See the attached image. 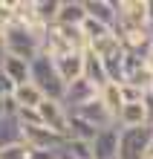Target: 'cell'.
Returning <instances> with one entry per match:
<instances>
[{"label": "cell", "mask_w": 153, "mask_h": 159, "mask_svg": "<svg viewBox=\"0 0 153 159\" xmlns=\"http://www.w3.org/2000/svg\"><path fill=\"white\" fill-rule=\"evenodd\" d=\"M3 43H6L9 55L32 61V58H38L43 52V32L32 29V26H23V23H12L6 29V35H3Z\"/></svg>", "instance_id": "obj_1"}, {"label": "cell", "mask_w": 153, "mask_h": 159, "mask_svg": "<svg viewBox=\"0 0 153 159\" xmlns=\"http://www.w3.org/2000/svg\"><path fill=\"white\" fill-rule=\"evenodd\" d=\"M32 84L43 93L46 98L52 101H64V90L66 84L58 75V67H55V58H49L46 52H41L38 58H32Z\"/></svg>", "instance_id": "obj_2"}, {"label": "cell", "mask_w": 153, "mask_h": 159, "mask_svg": "<svg viewBox=\"0 0 153 159\" xmlns=\"http://www.w3.org/2000/svg\"><path fill=\"white\" fill-rule=\"evenodd\" d=\"M119 35L150 32L147 29V0H119Z\"/></svg>", "instance_id": "obj_3"}, {"label": "cell", "mask_w": 153, "mask_h": 159, "mask_svg": "<svg viewBox=\"0 0 153 159\" xmlns=\"http://www.w3.org/2000/svg\"><path fill=\"white\" fill-rule=\"evenodd\" d=\"M23 142L41 153H55L66 145V136L55 133V130L43 127V125H23Z\"/></svg>", "instance_id": "obj_4"}, {"label": "cell", "mask_w": 153, "mask_h": 159, "mask_svg": "<svg viewBox=\"0 0 153 159\" xmlns=\"http://www.w3.org/2000/svg\"><path fill=\"white\" fill-rule=\"evenodd\" d=\"M150 133H153V127L121 130V139H119V159H147Z\"/></svg>", "instance_id": "obj_5"}, {"label": "cell", "mask_w": 153, "mask_h": 159, "mask_svg": "<svg viewBox=\"0 0 153 159\" xmlns=\"http://www.w3.org/2000/svg\"><path fill=\"white\" fill-rule=\"evenodd\" d=\"M38 116H41V125L55 130V133L66 136V130H70V110L64 107V101H52L46 98L41 107H38Z\"/></svg>", "instance_id": "obj_6"}, {"label": "cell", "mask_w": 153, "mask_h": 159, "mask_svg": "<svg viewBox=\"0 0 153 159\" xmlns=\"http://www.w3.org/2000/svg\"><path fill=\"white\" fill-rule=\"evenodd\" d=\"M70 113H78L84 121H90L95 130H107V127H113V125H119L116 116H113L110 110L104 107L101 98H92L90 104H84V107H78V110H70Z\"/></svg>", "instance_id": "obj_7"}, {"label": "cell", "mask_w": 153, "mask_h": 159, "mask_svg": "<svg viewBox=\"0 0 153 159\" xmlns=\"http://www.w3.org/2000/svg\"><path fill=\"white\" fill-rule=\"evenodd\" d=\"M92 98H98V90L87 78H78V81L66 84V90H64V107L66 110H78L84 104H90Z\"/></svg>", "instance_id": "obj_8"}, {"label": "cell", "mask_w": 153, "mask_h": 159, "mask_svg": "<svg viewBox=\"0 0 153 159\" xmlns=\"http://www.w3.org/2000/svg\"><path fill=\"white\" fill-rule=\"evenodd\" d=\"M119 139H121L119 125L98 130V136L92 139V156L95 159H119Z\"/></svg>", "instance_id": "obj_9"}, {"label": "cell", "mask_w": 153, "mask_h": 159, "mask_svg": "<svg viewBox=\"0 0 153 159\" xmlns=\"http://www.w3.org/2000/svg\"><path fill=\"white\" fill-rule=\"evenodd\" d=\"M87 15H90V20L116 29L119 26V0H87Z\"/></svg>", "instance_id": "obj_10"}, {"label": "cell", "mask_w": 153, "mask_h": 159, "mask_svg": "<svg viewBox=\"0 0 153 159\" xmlns=\"http://www.w3.org/2000/svg\"><path fill=\"white\" fill-rule=\"evenodd\" d=\"M55 67H58V75L64 84H72L84 78V52H66L61 58H55Z\"/></svg>", "instance_id": "obj_11"}, {"label": "cell", "mask_w": 153, "mask_h": 159, "mask_svg": "<svg viewBox=\"0 0 153 159\" xmlns=\"http://www.w3.org/2000/svg\"><path fill=\"white\" fill-rule=\"evenodd\" d=\"M87 0H61L58 12V26H84L87 23Z\"/></svg>", "instance_id": "obj_12"}, {"label": "cell", "mask_w": 153, "mask_h": 159, "mask_svg": "<svg viewBox=\"0 0 153 159\" xmlns=\"http://www.w3.org/2000/svg\"><path fill=\"white\" fill-rule=\"evenodd\" d=\"M23 142V121L17 113H6L0 119V151Z\"/></svg>", "instance_id": "obj_13"}, {"label": "cell", "mask_w": 153, "mask_h": 159, "mask_svg": "<svg viewBox=\"0 0 153 159\" xmlns=\"http://www.w3.org/2000/svg\"><path fill=\"white\" fill-rule=\"evenodd\" d=\"M84 78H87L98 93L110 84V75H107V67H104V61H101V58H95V55L87 52V49H84Z\"/></svg>", "instance_id": "obj_14"}, {"label": "cell", "mask_w": 153, "mask_h": 159, "mask_svg": "<svg viewBox=\"0 0 153 159\" xmlns=\"http://www.w3.org/2000/svg\"><path fill=\"white\" fill-rule=\"evenodd\" d=\"M124 49V43H121V35L113 29V32H107L104 38H98V41H92L90 46H87V52H92L95 58H101V61H107V58H113V55H119Z\"/></svg>", "instance_id": "obj_15"}, {"label": "cell", "mask_w": 153, "mask_h": 159, "mask_svg": "<svg viewBox=\"0 0 153 159\" xmlns=\"http://www.w3.org/2000/svg\"><path fill=\"white\" fill-rule=\"evenodd\" d=\"M12 101H15V107H17V110H38V107L46 101V96H43V93L29 81V84H20V87H15Z\"/></svg>", "instance_id": "obj_16"}, {"label": "cell", "mask_w": 153, "mask_h": 159, "mask_svg": "<svg viewBox=\"0 0 153 159\" xmlns=\"http://www.w3.org/2000/svg\"><path fill=\"white\" fill-rule=\"evenodd\" d=\"M119 127H121V130L147 127V107H145V101L124 104V107H121V113H119Z\"/></svg>", "instance_id": "obj_17"}, {"label": "cell", "mask_w": 153, "mask_h": 159, "mask_svg": "<svg viewBox=\"0 0 153 159\" xmlns=\"http://www.w3.org/2000/svg\"><path fill=\"white\" fill-rule=\"evenodd\" d=\"M3 72L12 78L15 87H20V84H29V81H32V61H23V58H15V55H9V58L3 61Z\"/></svg>", "instance_id": "obj_18"}, {"label": "cell", "mask_w": 153, "mask_h": 159, "mask_svg": "<svg viewBox=\"0 0 153 159\" xmlns=\"http://www.w3.org/2000/svg\"><path fill=\"white\" fill-rule=\"evenodd\" d=\"M95 136H98V130H95L90 121H84L78 113H70V130H66V139H81V142H92Z\"/></svg>", "instance_id": "obj_19"}, {"label": "cell", "mask_w": 153, "mask_h": 159, "mask_svg": "<svg viewBox=\"0 0 153 159\" xmlns=\"http://www.w3.org/2000/svg\"><path fill=\"white\" fill-rule=\"evenodd\" d=\"M98 98L104 101V107L110 110L113 116H116L119 121V113H121V107H124V96H121V84H107L101 93H98Z\"/></svg>", "instance_id": "obj_20"}, {"label": "cell", "mask_w": 153, "mask_h": 159, "mask_svg": "<svg viewBox=\"0 0 153 159\" xmlns=\"http://www.w3.org/2000/svg\"><path fill=\"white\" fill-rule=\"evenodd\" d=\"M12 96H15V84H12V78H9L3 70H0V98H12Z\"/></svg>", "instance_id": "obj_21"}, {"label": "cell", "mask_w": 153, "mask_h": 159, "mask_svg": "<svg viewBox=\"0 0 153 159\" xmlns=\"http://www.w3.org/2000/svg\"><path fill=\"white\" fill-rule=\"evenodd\" d=\"M145 107H147V127H153V93L145 96Z\"/></svg>", "instance_id": "obj_22"}, {"label": "cell", "mask_w": 153, "mask_h": 159, "mask_svg": "<svg viewBox=\"0 0 153 159\" xmlns=\"http://www.w3.org/2000/svg\"><path fill=\"white\" fill-rule=\"evenodd\" d=\"M9 58V52H6V43H3V38H0V70H3V61Z\"/></svg>", "instance_id": "obj_23"}, {"label": "cell", "mask_w": 153, "mask_h": 159, "mask_svg": "<svg viewBox=\"0 0 153 159\" xmlns=\"http://www.w3.org/2000/svg\"><path fill=\"white\" fill-rule=\"evenodd\" d=\"M145 67L153 72V46H150V49H147V55H145Z\"/></svg>", "instance_id": "obj_24"}, {"label": "cell", "mask_w": 153, "mask_h": 159, "mask_svg": "<svg viewBox=\"0 0 153 159\" xmlns=\"http://www.w3.org/2000/svg\"><path fill=\"white\" fill-rule=\"evenodd\" d=\"M147 159H153V133H150V145H147Z\"/></svg>", "instance_id": "obj_25"}, {"label": "cell", "mask_w": 153, "mask_h": 159, "mask_svg": "<svg viewBox=\"0 0 153 159\" xmlns=\"http://www.w3.org/2000/svg\"><path fill=\"white\" fill-rule=\"evenodd\" d=\"M6 116V98H0V119Z\"/></svg>", "instance_id": "obj_26"}, {"label": "cell", "mask_w": 153, "mask_h": 159, "mask_svg": "<svg viewBox=\"0 0 153 159\" xmlns=\"http://www.w3.org/2000/svg\"><path fill=\"white\" fill-rule=\"evenodd\" d=\"M150 93H153V90H150Z\"/></svg>", "instance_id": "obj_27"}]
</instances>
